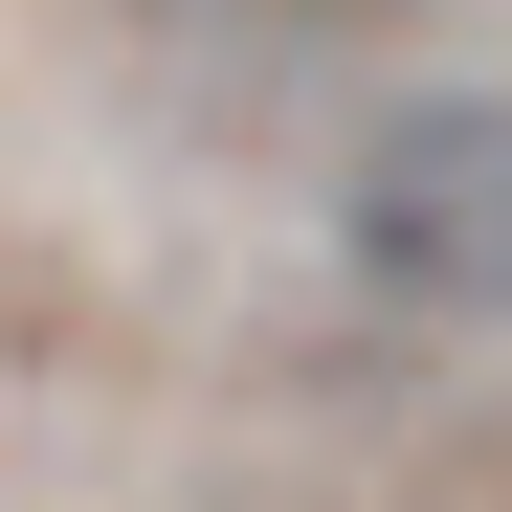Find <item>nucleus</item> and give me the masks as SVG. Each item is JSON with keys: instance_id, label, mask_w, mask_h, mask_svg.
Returning <instances> with one entry per match:
<instances>
[{"instance_id": "obj_2", "label": "nucleus", "mask_w": 512, "mask_h": 512, "mask_svg": "<svg viewBox=\"0 0 512 512\" xmlns=\"http://www.w3.org/2000/svg\"><path fill=\"white\" fill-rule=\"evenodd\" d=\"M245 23H290V45H334V23H423V0H245Z\"/></svg>"}, {"instance_id": "obj_1", "label": "nucleus", "mask_w": 512, "mask_h": 512, "mask_svg": "<svg viewBox=\"0 0 512 512\" xmlns=\"http://www.w3.org/2000/svg\"><path fill=\"white\" fill-rule=\"evenodd\" d=\"M334 268L401 334H512V90H401L334 156Z\"/></svg>"}]
</instances>
